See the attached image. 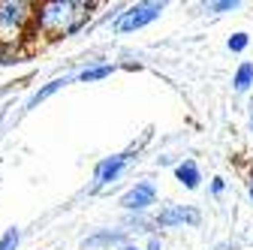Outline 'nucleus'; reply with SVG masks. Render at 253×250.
I'll return each mask as SVG.
<instances>
[{
	"label": "nucleus",
	"mask_w": 253,
	"mask_h": 250,
	"mask_svg": "<svg viewBox=\"0 0 253 250\" xmlns=\"http://www.w3.org/2000/svg\"><path fill=\"white\" fill-rule=\"evenodd\" d=\"M93 3L87 0H45L37 3L34 12V37L42 40H63L73 37L90 21Z\"/></svg>",
	"instance_id": "nucleus-1"
},
{
	"label": "nucleus",
	"mask_w": 253,
	"mask_h": 250,
	"mask_svg": "<svg viewBox=\"0 0 253 250\" xmlns=\"http://www.w3.org/2000/svg\"><path fill=\"white\" fill-rule=\"evenodd\" d=\"M37 3L27 0H0V54H18V48L34 37Z\"/></svg>",
	"instance_id": "nucleus-2"
},
{
	"label": "nucleus",
	"mask_w": 253,
	"mask_h": 250,
	"mask_svg": "<svg viewBox=\"0 0 253 250\" xmlns=\"http://www.w3.org/2000/svg\"><path fill=\"white\" fill-rule=\"evenodd\" d=\"M166 3H154V0H145V3H133V6H126L118 21H115V30L118 34H133V30H142L148 27L151 21H157L163 15Z\"/></svg>",
	"instance_id": "nucleus-3"
},
{
	"label": "nucleus",
	"mask_w": 253,
	"mask_h": 250,
	"mask_svg": "<svg viewBox=\"0 0 253 250\" xmlns=\"http://www.w3.org/2000/svg\"><path fill=\"white\" fill-rule=\"evenodd\" d=\"M133 154L124 151V154H112V157H103L97 163V169H93V190H103V187L115 184L121 178V172L126 169V163H130Z\"/></svg>",
	"instance_id": "nucleus-4"
},
{
	"label": "nucleus",
	"mask_w": 253,
	"mask_h": 250,
	"mask_svg": "<svg viewBox=\"0 0 253 250\" xmlns=\"http://www.w3.org/2000/svg\"><path fill=\"white\" fill-rule=\"evenodd\" d=\"M202 220V214L196 208H190V205H166L160 214L154 217V223L157 226H163V229H172V226H199Z\"/></svg>",
	"instance_id": "nucleus-5"
},
{
	"label": "nucleus",
	"mask_w": 253,
	"mask_h": 250,
	"mask_svg": "<svg viewBox=\"0 0 253 250\" xmlns=\"http://www.w3.org/2000/svg\"><path fill=\"white\" fill-rule=\"evenodd\" d=\"M157 202V187L151 184V181H139L136 187H130L124 196H121V205L126 208V211H145V208H151Z\"/></svg>",
	"instance_id": "nucleus-6"
},
{
	"label": "nucleus",
	"mask_w": 253,
	"mask_h": 250,
	"mask_svg": "<svg viewBox=\"0 0 253 250\" xmlns=\"http://www.w3.org/2000/svg\"><path fill=\"white\" fill-rule=\"evenodd\" d=\"M175 178L181 187H187V190H199V184H202V172L193 160H184L175 166Z\"/></svg>",
	"instance_id": "nucleus-7"
},
{
	"label": "nucleus",
	"mask_w": 253,
	"mask_h": 250,
	"mask_svg": "<svg viewBox=\"0 0 253 250\" xmlns=\"http://www.w3.org/2000/svg\"><path fill=\"white\" fill-rule=\"evenodd\" d=\"M112 244H124L126 247L124 229H106V232H97V235H87L84 238V247H112Z\"/></svg>",
	"instance_id": "nucleus-8"
},
{
	"label": "nucleus",
	"mask_w": 253,
	"mask_h": 250,
	"mask_svg": "<svg viewBox=\"0 0 253 250\" xmlns=\"http://www.w3.org/2000/svg\"><path fill=\"white\" fill-rule=\"evenodd\" d=\"M70 82H76V76H63V79H54V82H48V84H45L42 90H37V93H34V97H30V103H27V109H34V106H40L42 100H48V97H51V93H57V90H60L63 84H70Z\"/></svg>",
	"instance_id": "nucleus-9"
},
{
	"label": "nucleus",
	"mask_w": 253,
	"mask_h": 250,
	"mask_svg": "<svg viewBox=\"0 0 253 250\" xmlns=\"http://www.w3.org/2000/svg\"><path fill=\"white\" fill-rule=\"evenodd\" d=\"M250 84H253V64H250V60H244V64L235 70V76H232V87L238 93H244V90H250Z\"/></svg>",
	"instance_id": "nucleus-10"
},
{
	"label": "nucleus",
	"mask_w": 253,
	"mask_h": 250,
	"mask_svg": "<svg viewBox=\"0 0 253 250\" xmlns=\"http://www.w3.org/2000/svg\"><path fill=\"white\" fill-rule=\"evenodd\" d=\"M115 70H118L115 64H97V67H87V70H82V73L76 76V82H100V79L112 76Z\"/></svg>",
	"instance_id": "nucleus-11"
},
{
	"label": "nucleus",
	"mask_w": 253,
	"mask_h": 250,
	"mask_svg": "<svg viewBox=\"0 0 253 250\" xmlns=\"http://www.w3.org/2000/svg\"><path fill=\"white\" fill-rule=\"evenodd\" d=\"M238 6H241L238 0H211V3H205V12L220 15V12H232V9H238Z\"/></svg>",
	"instance_id": "nucleus-12"
},
{
	"label": "nucleus",
	"mask_w": 253,
	"mask_h": 250,
	"mask_svg": "<svg viewBox=\"0 0 253 250\" xmlns=\"http://www.w3.org/2000/svg\"><path fill=\"white\" fill-rule=\"evenodd\" d=\"M18 241H21V232L12 226V229H6L0 235V250H18Z\"/></svg>",
	"instance_id": "nucleus-13"
},
{
	"label": "nucleus",
	"mask_w": 253,
	"mask_h": 250,
	"mask_svg": "<svg viewBox=\"0 0 253 250\" xmlns=\"http://www.w3.org/2000/svg\"><path fill=\"white\" fill-rule=\"evenodd\" d=\"M247 45H250V37H247V34H232V37L226 40V48H229V51H235V54H238V51H244Z\"/></svg>",
	"instance_id": "nucleus-14"
},
{
	"label": "nucleus",
	"mask_w": 253,
	"mask_h": 250,
	"mask_svg": "<svg viewBox=\"0 0 253 250\" xmlns=\"http://www.w3.org/2000/svg\"><path fill=\"white\" fill-rule=\"evenodd\" d=\"M223 190H226V181H223V178H214V181H211V193H214V196H223Z\"/></svg>",
	"instance_id": "nucleus-15"
},
{
	"label": "nucleus",
	"mask_w": 253,
	"mask_h": 250,
	"mask_svg": "<svg viewBox=\"0 0 253 250\" xmlns=\"http://www.w3.org/2000/svg\"><path fill=\"white\" fill-rule=\"evenodd\" d=\"M148 250H163V244H160V238H151V241H148Z\"/></svg>",
	"instance_id": "nucleus-16"
},
{
	"label": "nucleus",
	"mask_w": 253,
	"mask_h": 250,
	"mask_svg": "<svg viewBox=\"0 0 253 250\" xmlns=\"http://www.w3.org/2000/svg\"><path fill=\"white\" fill-rule=\"evenodd\" d=\"M124 250H139V247H136V244H126V247H124Z\"/></svg>",
	"instance_id": "nucleus-17"
},
{
	"label": "nucleus",
	"mask_w": 253,
	"mask_h": 250,
	"mask_svg": "<svg viewBox=\"0 0 253 250\" xmlns=\"http://www.w3.org/2000/svg\"><path fill=\"white\" fill-rule=\"evenodd\" d=\"M247 193H250V199H253V178H250V190H247Z\"/></svg>",
	"instance_id": "nucleus-18"
},
{
	"label": "nucleus",
	"mask_w": 253,
	"mask_h": 250,
	"mask_svg": "<svg viewBox=\"0 0 253 250\" xmlns=\"http://www.w3.org/2000/svg\"><path fill=\"white\" fill-rule=\"evenodd\" d=\"M250 127H253V115H250Z\"/></svg>",
	"instance_id": "nucleus-19"
}]
</instances>
